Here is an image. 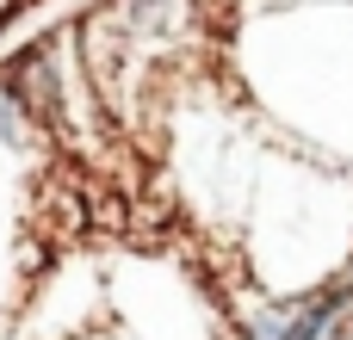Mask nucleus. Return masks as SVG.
<instances>
[{"mask_svg": "<svg viewBox=\"0 0 353 340\" xmlns=\"http://www.w3.org/2000/svg\"><path fill=\"white\" fill-rule=\"evenodd\" d=\"M347 316H353V273H341V279H329V285H316L310 297L292 304L279 340H323L329 328H341Z\"/></svg>", "mask_w": 353, "mask_h": 340, "instance_id": "obj_1", "label": "nucleus"}, {"mask_svg": "<svg viewBox=\"0 0 353 340\" xmlns=\"http://www.w3.org/2000/svg\"><path fill=\"white\" fill-rule=\"evenodd\" d=\"M323 340H353V322H341V328H329Z\"/></svg>", "mask_w": 353, "mask_h": 340, "instance_id": "obj_3", "label": "nucleus"}, {"mask_svg": "<svg viewBox=\"0 0 353 340\" xmlns=\"http://www.w3.org/2000/svg\"><path fill=\"white\" fill-rule=\"evenodd\" d=\"M25 130H31V111H25V99L12 93V81L0 74V142L12 149V142H25Z\"/></svg>", "mask_w": 353, "mask_h": 340, "instance_id": "obj_2", "label": "nucleus"}, {"mask_svg": "<svg viewBox=\"0 0 353 340\" xmlns=\"http://www.w3.org/2000/svg\"><path fill=\"white\" fill-rule=\"evenodd\" d=\"M12 12H19V0H0V25H6V19H12Z\"/></svg>", "mask_w": 353, "mask_h": 340, "instance_id": "obj_4", "label": "nucleus"}]
</instances>
